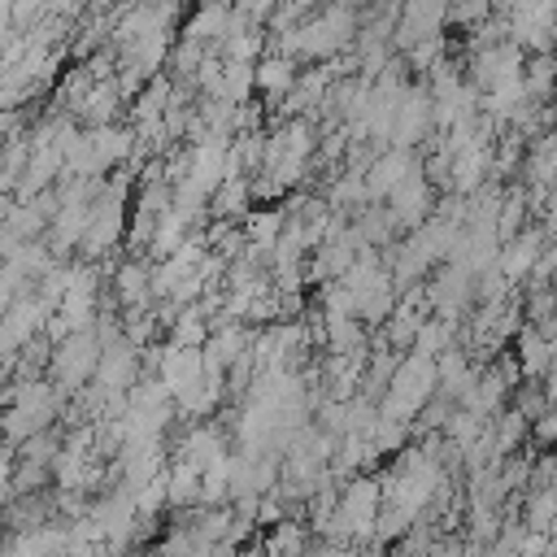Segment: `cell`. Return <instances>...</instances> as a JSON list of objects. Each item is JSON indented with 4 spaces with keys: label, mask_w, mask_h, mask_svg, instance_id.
<instances>
[{
    "label": "cell",
    "mask_w": 557,
    "mask_h": 557,
    "mask_svg": "<svg viewBox=\"0 0 557 557\" xmlns=\"http://www.w3.org/2000/svg\"><path fill=\"white\" fill-rule=\"evenodd\" d=\"M57 409H61V396L48 379H17L0 405V440L9 448H22L26 440H35L52 426Z\"/></svg>",
    "instance_id": "cell-1"
},
{
    "label": "cell",
    "mask_w": 557,
    "mask_h": 557,
    "mask_svg": "<svg viewBox=\"0 0 557 557\" xmlns=\"http://www.w3.org/2000/svg\"><path fill=\"white\" fill-rule=\"evenodd\" d=\"M435 400V361L431 357H418V352H405L387 379V392L379 400V413L383 418H396L405 426H413V418Z\"/></svg>",
    "instance_id": "cell-2"
},
{
    "label": "cell",
    "mask_w": 557,
    "mask_h": 557,
    "mask_svg": "<svg viewBox=\"0 0 557 557\" xmlns=\"http://www.w3.org/2000/svg\"><path fill=\"white\" fill-rule=\"evenodd\" d=\"M96 366H100V335H96V326H91V331H78V335H65V339L48 352V370H52L57 396L83 392V387L96 379Z\"/></svg>",
    "instance_id": "cell-3"
},
{
    "label": "cell",
    "mask_w": 557,
    "mask_h": 557,
    "mask_svg": "<svg viewBox=\"0 0 557 557\" xmlns=\"http://www.w3.org/2000/svg\"><path fill=\"white\" fill-rule=\"evenodd\" d=\"M431 131H435V122H431V87H426V83H409V91H405V100H400V109H396L387 148L413 152Z\"/></svg>",
    "instance_id": "cell-4"
},
{
    "label": "cell",
    "mask_w": 557,
    "mask_h": 557,
    "mask_svg": "<svg viewBox=\"0 0 557 557\" xmlns=\"http://www.w3.org/2000/svg\"><path fill=\"white\" fill-rule=\"evenodd\" d=\"M383 209L392 213V222H396V231H418L431 213H435V187L422 178V165L383 200Z\"/></svg>",
    "instance_id": "cell-5"
},
{
    "label": "cell",
    "mask_w": 557,
    "mask_h": 557,
    "mask_svg": "<svg viewBox=\"0 0 557 557\" xmlns=\"http://www.w3.org/2000/svg\"><path fill=\"white\" fill-rule=\"evenodd\" d=\"M152 370H157V379L165 383L170 400H178L183 392H191V387L205 379V357H200V348L161 344V348H157V357H152Z\"/></svg>",
    "instance_id": "cell-6"
},
{
    "label": "cell",
    "mask_w": 557,
    "mask_h": 557,
    "mask_svg": "<svg viewBox=\"0 0 557 557\" xmlns=\"http://www.w3.org/2000/svg\"><path fill=\"white\" fill-rule=\"evenodd\" d=\"M444 26H448V9H444V4H431V0L405 4L400 17H396V26H392V48L409 52V48L422 44V39H440Z\"/></svg>",
    "instance_id": "cell-7"
},
{
    "label": "cell",
    "mask_w": 557,
    "mask_h": 557,
    "mask_svg": "<svg viewBox=\"0 0 557 557\" xmlns=\"http://www.w3.org/2000/svg\"><path fill=\"white\" fill-rule=\"evenodd\" d=\"M422 165V157L418 152H405V148H387V152H379L370 165H366V200L370 205H383L413 170Z\"/></svg>",
    "instance_id": "cell-8"
},
{
    "label": "cell",
    "mask_w": 557,
    "mask_h": 557,
    "mask_svg": "<svg viewBox=\"0 0 557 557\" xmlns=\"http://www.w3.org/2000/svg\"><path fill=\"white\" fill-rule=\"evenodd\" d=\"M544 231L540 226H527V231H518L513 239H505L500 244V252H496V270L505 274V283H518V278H527L531 270H535V261H540V252H544Z\"/></svg>",
    "instance_id": "cell-9"
},
{
    "label": "cell",
    "mask_w": 557,
    "mask_h": 557,
    "mask_svg": "<svg viewBox=\"0 0 557 557\" xmlns=\"http://www.w3.org/2000/svg\"><path fill=\"white\" fill-rule=\"evenodd\" d=\"M113 300L122 309H148V300H152V265L139 261V257L113 265Z\"/></svg>",
    "instance_id": "cell-10"
},
{
    "label": "cell",
    "mask_w": 557,
    "mask_h": 557,
    "mask_svg": "<svg viewBox=\"0 0 557 557\" xmlns=\"http://www.w3.org/2000/svg\"><path fill=\"white\" fill-rule=\"evenodd\" d=\"M513 361H518V374L522 379H531V383L544 379L548 366H553V339L544 331H535V326H522L513 335Z\"/></svg>",
    "instance_id": "cell-11"
},
{
    "label": "cell",
    "mask_w": 557,
    "mask_h": 557,
    "mask_svg": "<svg viewBox=\"0 0 557 557\" xmlns=\"http://www.w3.org/2000/svg\"><path fill=\"white\" fill-rule=\"evenodd\" d=\"M296 61L292 57H278V52H270V57H261L257 65H252V87L270 100V104H278L292 87H296Z\"/></svg>",
    "instance_id": "cell-12"
},
{
    "label": "cell",
    "mask_w": 557,
    "mask_h": 557,
    "mask_svg": "<svg viewBox=\"0 0 557 557\" xmlns=\"http://www.w3.org/2000/svg\"><path fill=\"white\" fill-rule=\"evenodd\" d=\"M522 87H527V100L531 104H548L557 96V57L553 52L527 57L522 61Z\"/></svg>",
    "instance_id": "cell-13"
},
{
    "label": "cell",
    "mask_w": 557,
    "mask_h": 557,
    "mask_svg": "<svg viewBox=\"0 0 557 557\" xmlns=\"http://www.w3.org/2000/svg\"><path fill=\"white\" fill-rule=\"evenodd\" d=\"M309 548V527L300 522V518H283V522H274L270 531H265V540H261V557H300Z\"/></svg>",
    "instance_id": "cell-14"
},
{
    "label": "cell",
    "mask_w": 557,
    "mask_h": 557,
    "mask_svg": "<svg viewBox=\"0 0 557 557\" xmlns=\"http://www.w3.org/2000/svg\"><path fill=\"white\" fill-rule=\"evenodd\" d=\"M117 104H122L117 83H113V78H100V83L87 91V100H83V109H78V113L87 117V131H91V126H113Z\"/></svg>",
    "instance_id": "cell-15"
},
{
    "label": "cell",
    "mask_w": 557,
    "mask_h": 557,
    "mask_svg": "<svg viewBox=\"0 0 557 557\" xmlns=\"http://www.w3.org/2000/svg\"><path fill=\"white\" fill-rule=\"evenodd\" d=\"M209 339V313L205 305H187L170 318V344H183V348H205Z\"/></svg>",
    "instance_id": "cell-16"
},
{
    "label": "cell",
    "mask_w": 557,
    "mask_h": 557,
    "mask_svg": "<svg viewBox=\"0 0 557 557\" xmlns=\"http://www.w3.org/2000/svg\"><path fill=\"white\" fill-rule=\"evenodd\" d=\"M453 339H457V322H448V318H426L422 326H418V335H413V352L418 357H440V352H448L453 348Z\"/></svg>",
    "instance_id": "cell-17"
},
{
    "label": "cell",
    "mask_w": 557,
    "mask_h": 557,
    "mask_svg": "<svg viewBox=\"0 0 557 557\" xmlns=\"http://www.w3.org/2000/svg\"><path fill=\"white\" fill-rule=\"evenodd\" d=\"M557 518V487H531L522 500V527L527 531H548Z\"/></svg>",
    "instance_id": "cell-18"
},
{
    "label": "cell",
    "mask_w": 557,
    "mask_h": 557,
    "mask_svg": "<svg viewBox=\"0 0 557 557\" xmlns=\"http://www.w3.org/2000/svg\"><path fill=\"white\" fill-rule=\"evenodd\" d=\"M405 61H409L418 74H426L435 61H444V35H440V39H422V44H413V48L405 52Z\"/></svg>",
    "instance_id": "cell-19"
},
{
    "label": "cell",
    "mask_w": 557,
    "mask_h": 557,
    "mask_svg": "<svg viewBox=\"0 0 557 557\" xmlns=\"http://www.w3.org/2000/svg\"><path fill=\"white\" fill-rule=\"evenodd\" d=\"M492 13H496L492 4H453V9H448V22H453V26H470V22H487Z\"/></svg>",
    "instance_id": "cell-20"
},
{
    "label": "cell",
    "mask_w": 557,
    "mask_h": 557,
    "mask_svg": "<svg viewBox=\"0 0 557 557\" xmlns=\"http://www.w3.org/2000/svg\"><path fill=\"white\" fill-rule=\"evenodd\" d=\"M535 440H540V444H557V405L535 422Z\"/></svg>",
    "instance_id": "cell-21"
},
{
    "label": "cell",
    "mask_w": 557,
    "mask_h": 557,
    "mask_svg": "<svg viewBox=\"0 0 557 557\" xmlns=\"http://www.w3.org/2000/svg\"><path fill=\"white\" fill-rule=\"evenodd\" d=\"M431 557H466V548H461V544H453V540H440V544L431 548Z\"/></svg>",
    "instance_id": "cell-22"
},
{
    "label": "cell",
    "mask_w": 557,
    "mask_h": 557,
    "mask_svg": "<svg viewBox=\"0 0 557 557\" xmlns=\"http://www.w3.org/2000/svg\"><path fill=\"white\" fill-rule=\"evenodd\" d=\"M126 557H157V553H126Z\"/></svg>",
    "instance_id": "cell-23"
},
{
    "label": "cell",
    "mask_w": 557,
    "mask_h": 557,
    "mask_svg": "<svg viewBox=\"0 0 557 557\" xmlns=\"http://www.w3.org/2000/svg\"><path fill=\"white\" fill-rule=\"evenodd\" d=\"M235 557H244V553H235Z\"/></svg>",
    "instance_id": "cell-24"
},
{
    "label": "cell",
    "mask_w": 557,
    "mask_h": 557,
    "mask_svg": "<svg viewBox=\"0 0 557 557\" xmlns=\"http://www.w3.org/2000/svg\"><path fill=\"white\" fill-rule=\"evenodd\" d=\"M553 557H557V553H553Z\"/></svg>",
    "instance_id": "cell-25"
}]
</instances>
